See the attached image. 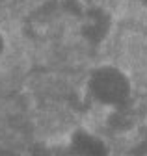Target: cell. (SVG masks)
Segmentation results:
<instances>
[{"instance_id": "obj_1", "label": "cell", "mask_w": 147, "mask_h": 156, "mask_svg": "<svg viewBox=\"0 0 147 156\" xmlns=\"http://www.w3.org/2000/svg\"><path fill=\"white\" fill-rule=\"evenodd\" d=\"M84 91L95 106L119 112L131 102L134 84L131 74L123 67L116 63H99L88 73Z\"/></svg>"}, {"instance_id": "obj_2", "label": "cell", "mask_w": 147, "mask_h": 156, "mask_svg": "<svg viewBox=\"0 0 147 156\" xmlns=\"http://www.w3.org/2000/svg\"><path fill=\"white\" fill-rule=\"evenodd\" d=\"M112 30H114V17L106 8L91 6L80 13L78 34L84 43L91 47H99L108 41V37L112 35Z\"/></svg>"}, {"instance_id": "obj_3", "label": "cell", "mask_w": 147, "mask_h": 156, "mask_svg": "<svg viewBox=\"0 0 147 156\" xmlns=\"http://www.w3.org/2000/svg\"><path fill=\"white\" fill-rule=\"evenodd\" d=\"M71 156H112L108 141L88 126H77L65 136Z\"/></svg>"}, {"instance_id": "obj_4", "label": "cell", "mask_w": 147, "mask_h": 156, "mask_svg": "<svg viewBox=\"0 0 147 156\" xmlns=\"http://www.w3.org/2000/svg\"><path fill=\"white\" fill-rule=\"evenodd\" d=\"M8 47H9V41H8V35H6V32H4V28L0 26V60L6 56V52H8Z\"/></svg>"}, {"instance_id": "obj_5", "label": "cell", "mask_w": 147, "mask_h": 156, "mask_svg": "<svg viewBox=\"0 0 147 156\" xmlns=\"http://www.w3.org/2000/svg\"><path fill=\"white\" fill-rule=\"evenodd\" d=\"M138 4H140L143 9H147V0H138Z\"/></svg>"}, {"instance_id": "obj_6", "label": "cell", "mask_w": 147, "mask_h": 156, "mask_svg": "<svg viewBox=\"0 0 147 156\" xmlns=\"http://www.w3.org/2000/svg\"><path fill=\"white\" fill-rule=\"evenodd\" d=\"M0 2H4V0H0Z\"/></svg>"}]
</instances>
